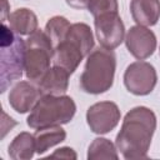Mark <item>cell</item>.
Listing matches in <instances>:
<instances>
[{"instance_id":"30bf717a","label":"cell","mask_w":160,"mask_h":160,"mask_svg":"<svg viewBox=\"0 0 160 160\" xmlns=\"http://www.w3.org/2000/svg\"><path fill=\"white\" fill-rule=\"evenodd\" d=\"M42 95L40 88L32 81H19L9 92V104L16 112L25 114L32 110Z\"/></svg>"},{"instance_id":"7402d4cb","label":"cell","mask_w":160,"mask_h":160,"mask_svg":"<svg viewBox=\"0 0 160 160\" xmlns=\"http://www.w3.org/2000/svg\"><path fill=\"white\" fill-rule=\"evenodd\" d=\"M89 0H66V4L74 9H85L88 8Z\"/></svg>"},{"instance_id":"8fae6325","label":"cell","mask_w":160,"mask_h":160,"mask_svg":"<svg viewBox=\"0 0 160 160\" xmlns=\"http://www.w3.org/2000/svg\"><path fill=\"white\" fill-rule=\"evenodd\" d=\"M84 58H86V55L84 54L81 48L75 41L68 38H65V40H62L61 42L54 46V51H52L54 65L65 69L69 74H72L78 69V66L80 65Z\"/></svg>"},{"instance_id":"52a82bcc","label":"cell","mask_w":160,"mask_h":160,"mask_svg":"<svg viewBox=\"0 0 160 160\" xmlns=\"http://www.w3.org/2000/svg\"><path fill=\"white\" fill-rule=\"evenodd\" d=\"M95 34L101 48L116 49L125 40V26L119 12H105L94 18Z\"/></svg>"},{"instance_id":"ac0fdd59","label":"cell","mask_w":160,"mask_h":160,"mask_svg":"<svg viewBox=\"0 0 160 160\" xmlns=\"http://www.w3.org/2000/svg\"><path fill=\"white\" fill-rule=\"evenodd\" d=\"M88 159L89 160H99V159H119L118 148L106 138H96L89 145L88 149Z\"/></svg>"},{"instance_id":"603a6c76","label":"cell","mask_w":160,"mask_h":160,"mask_svg":"<svg viewBox=\"0 0 160 160\" xmlns=\"http://www.w3.org/2000/svg\"><path fill=\"white\" fill-rule=\"evenodd\" d=\"M2 2V15H1V22H5L6 20V15L9 16L10 12H8V1L6 0H1Z\"/></svg>"},{"instance_id":"ffe728a7","label":"cell","mask_w":160,"mask_h":160,"mask_svg":"<svg viewBox=\"0 0 160 160\" xmlns=\"http://www.w3.org/2000/svg\"><path fill=\"white\" fill-rule=\"evenodd\" d=\"M86 9L95 18L105 12H118L119 4L118 0H89Z\"/></svg>"},{"instance_id":"9c48e42d","label":"cell","mask_w":160,"mask_h":160,"mask_svg":"<svg viewBox=\"0 0 160 160\" xmlns=\"http://www.w3.org/2000/svg\"><path fill=\"white\" fill-rule=\"evenodd\" d=\"M125 45L129 52L138 60L150 58L156 49V36L148 26H131L125 35Z\"/></svg>"},{"instance_id":"5bb4252c","label":"cell","mask_w":160,"mask_h":160,"mask_svg":"<svg viewBox=\"0 0 160 160\" xmlns=\"http://www.w3.org/2000/svg\"><path fill=\"white\" fill-rule=\"evenodd\" d=\"M9 28L18 34L21 35H31L38 30V16L35 12L28 8H20L14 10L9 16Z\"/></svg>"},{"instance_id":"e0dca14e","label":"cell","mask_w":160,"mask_h":160,"mask_svg":"<svg viewBox=\"0 0 160 160\" xmlns=\"http://www.w3.org/2000/svg\"><path fill=\"white\" fill-rule=\"evenodd\" d=\"M66 38L75 41L81 48V50L84 51V54L86 56L91 52V50L94 48V35L88 24H84V22L71 24Z\"/></svg>"},{"instance_id":"2e32d148","label":"cell","mask_w":160,"mask_h":160,"mask_svg":"<svg viewBox=\"0 0 160 160\" xmlns=\"http://www.w3.org/2000/svg\"><path fill=\"white\" fill-rule=\"evenodd\" d=\"M35 152V136L26 131L18 134L9 145V156L14 160H29Z\"/></svg>"},{"instance_id":"d6986e66","label":"cell","mask_w":160,"mask_h":160,"mask_svg":"<svg viewBox=\"0 0 160 160\" xmlns=\"http://www.w3.org/2000/svg\"><path fill=\"white\" fill-rule=\"evenodd\" d=\"M71 24L69 22V20L64 16H52L51 19H49V21L45 25V32L46 35L50 38V40L52 41L54 46L59 42H61L62 40H65L69 30H70Z\"/></svg>"},{"instance_id":"ba28073f","label":"cell","mask_w":160,"mask_h":160,"mask_svg":"<svg viewBox=\"0 0 160 160\" xmlns=\"http://www.w3.org/2000/svg\"><path fill=\"white\" fill-rule=\"evenodd\" d=\"M121 118L119 106L112 101H99L92 104L86 111V122L90 130L102 135L114 130Z\"/></svg>"},{"instance_id":"9a60e30c","label":"cell","mask_w":160,"mask_h":160,"mask_svg":"<svg viewBox=\"0 0 160 160\" xmlns=\"http://www.w3.org/2000/svg\"><path fill=\"white\" fill-rule=\"evenodd\" d=\"M34 136L36 144V154L41 155L50 148L62 142L66 139V131L61 128V125H54L36 129Z\"/></svg>"},{"instance_id":"6da1fadb","label":"cell","mask_w":160,"mask_h":160,"mask_svg":"<svg viewBox=\"0 0 160 160\" xmlns=\"http://www.w3.org/2000/svg\"><path fill=\"white\" fill-rule=\"evenodd\" d=\"M156 130V115L146 106H136L124 116L115 145L124 159L148 158L152 135Z\"/></svg>"},{"instance_id":"8992f818","label":"cell","mask_w":160,"mask_h":160,"mask_svg":"<svg viewBox=\"0 0 160 160\" xmlns=\"http://www.w3.org/2000/svg\"><path fill=\"white\" fill-rule=\"evenodd\" d=\"M158 82V74L155 68L148 61L131 62L124 72V85L126 90L134 95H149Z\"/></svg>"},{"instance_id":"7c38bea8","label":"cell","mask_w":160,"mask_h":160,"mask_svg":"<svg viewBox=\"0 0 160 160\" xmlns=\"http://www.w3.org/2000/svg\"><path fill=\"white\" fill-rule=\"evenodd\" d=\"M69 76L65 69L54 65L42 75L38 86L44 95H64L69 88Z\"/></svg>"},{"instance_id":"cb8c5ba5","label":"cell","mask_w":160,"mask_h":160,"mask_svg":"<svg viewBox=\"0 0 160 160\" xmlns=\"http://www.w3.org/2000/svg\"><path fill=\"white\" fill-rule=\"evenodd\" d=\"M159 51H160V50H159Z\"/></svg>"},{"instance_id":"44dd1931","label":"cell","mask_w":160,"mask_h":160,"mask_svg":"<svg viewBox=\"0 0 160 160\" xmlns=\"http://www.w3.org/2000/svg\"><path fill=\"white\" fill-rule=\"evenodd\" d=\"M49 158H60V159H76L78 155L76 152L69 148V146H64V148H60L58 150H55L54 154H51Z\"/></svg>"},{"instance_id":"277c9868","label":"cell","mask_w":160,"mask_h":160,"mask_svg":"<svg viewBox=\"0 0 160 160\" xmlns=\"http://www.w3.org/2000/svg\"><path fill=\"white\" fill-rule=\"evenodd\" d=\"M25 41L18 36L10 28L2 22L1 25V58H0V81L1 92L8 86L21 78L24 70Z\"/></svg>"},{"instance_id":"5b68a950","label":"cell","mask_w":160,"mask_h":160,"mask_svg":"<svg viewBox=\"0 0 160 160\" xmlns=\"http://www.w3.org/2000/svg\"><path fill=\"white\" fill-rule=\"evenodd\" d=\"M54 44L42 30H36L25 40L24 71L32 82H39L42 75L49 70L52 61Z\"/></svg>"},{"instance_id":"3957f363","label":"cell","mask_w":160,"mask_h":160,"mask_svg":"<svg viewBox=\"0 0 160 160\" xmlns=\"http://www.w3.org/2000/svg\"><path fill=\"white\" fill-rule=\"evenodd\" d=\"M76 112L75 101L68 95H42L30 111L26 124L31 129L62 125L71 121Z\"/></svg>"},{"instance_id":"7a4b0ae2","label":"cell","mask_w":160,"mask_h":160,"mask_svg":"<svg viewBox=\"0 0 160 160\" xmlns=\"http://www.w3.org/2000/svg\"><path fill=\"white\" fill-rule=\"evenodd\" d=\"M116 58L112 50L99 48L88 55L84 71L80 76V88L92 95L110 90L114 84Z\"/></svg>"},{"instance_id":"4fadbf2b","label":"cell","mask_w":160,"mask_h":160,"mask_svg":"<svg viewBox=\"0 0 160 160\" xmlns=\"http://www.w3.org/2000/svg\"><path fill=\"white\" fill-rule=\"evenodd\" d=\"M130 12L136 25L152 26L160 19V0H131Z\"/></svg>"}]
</instances>
